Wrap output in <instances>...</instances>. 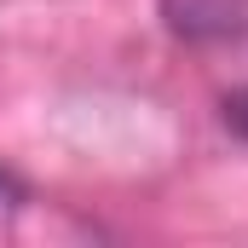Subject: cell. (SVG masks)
I'll list each match as a JSON object with an SVG mask.
<instances>
[{"label":"cell","instance_id":"2","mask_svg":"<svg viewBox=\"0 0 248 248\" xmlns=\"http://www.w3.org/2000/svg\"><path fill=\"white\" fill-rule=\"evenodd\" d=\"M17 196H23V185H17V179H12V173H0V208H12V202H17Z\"/></svg>","mask_w":248,"mask_h":248},{"label":"cell","instance_id":"1","mask_svg":"<svg viewBox=\"0 0 248 248\" xmlns=\"http://www.w3.org/2000/svg\"><path fill=\"white\" fill-rule=\"evenodd\" d=\"M225 122L237 127V133H248V87L237 93V98H225Z\"/></svg>","mask_w":248,"mask_h":248}]
</instances>
